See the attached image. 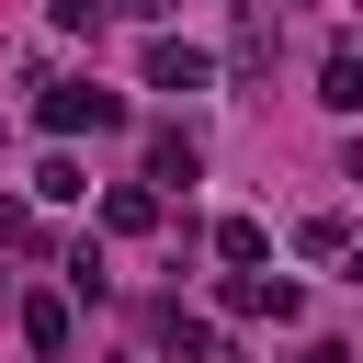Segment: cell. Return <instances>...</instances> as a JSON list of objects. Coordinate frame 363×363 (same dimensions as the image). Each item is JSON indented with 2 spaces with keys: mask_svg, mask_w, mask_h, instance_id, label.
I'll return each mask as SVG.
<instances>
[{
  "mask_svg": "<svg viewBox=\"0 0 363 363\" xmlns=\"http://www.w3.org/2000/svg\"><path fill=\"white\" fill-rule=\"evenodd\" d=\"M204 363H238V352H227V340H216V352H204Z\"/></svg>",
  "mask_w": 363,
  "mask_h": 363,
  "instance_id": "cell-13",
  "label": "cell"
},
{
  "mask_svg": "<svg viewBox=\"0 0 363 363\" xmlns=\"http://www.w3.org/2000/svg\"><path fill=\"white\" fill-rule=\"evenodd\" d=\"M34 193H45V204H79L91 182H79V159H45V170H34Z\"/></svg>",
  "mask_w": 363,
  "mask_h": 363,
  "instance_id": "cell-9",
  "label": "cell"
},
{
  "mask_svg": "<svg viewBox=\"0 0 363 363\" xmlns=\"http://www.w3.org/2000/svg\"><path fill=\"white\" fill-rule=\"evenodd\" d=\"M295 250H306V261H340V250H352V227H340V216H306V227H295Z\"/></svg>",
  "mask_w": 363,
  "mask_h": 363,
  "instance_id": "cell-8",
  "label": "cell"
},
{
  "mask_svg": "<svg viewBox=\"0 0 363 363\" xmlns=\"http://www.w3.org/2000/svg\"><path fill=\"white\" fill-rule=\"evenodd\" d=\"M113 11H136V23H147V11H170V0H113Z\"/></svg>",
  "mask_w": 363,
  "mask_h": 363,
  "instance_id": "cell-11",
  "label": "cell"
},
{
  "mask_svg": "<svg viewBox=\"0 0 363 363\" xmlns=\"http://www.w3.org/2000/svg\"><path fill=\"white\" fill-rule=\"evenodd\" d=\"M216 250H227V261H261V250H272V227H261V216H227V227H216Z\"/></svg>",
  "mask_w": 363,
  "mask_h": 363,
  "instance_id": "cell-7",
  "label": "cell"
},
{
  "mask_svg": "<svg viewBox=\"0 0 363 363\" xmlns=\"http://www.w3.org/2000/svg\"><path fill=\"white\" fill-rule=\"evenodd\" d=\"M295 363H352V352H340V340H306V352H295Z\"/></svg>",
  "mask_w": 363,
  "mask_h": 363,
  "instance_id": "cell-10",
  "label": "cell"
},
{
  "mask_svg": "<svg viewBox=\"0 0 363 363\" xmlns=\"http://www.w3.org/2000/svg\"><path fill=\"white\" fill-rule=\"evenodd\" d=\"M352 182H363V136H352Z\"/></svg>",
  "mask_w": 363,
  "mask_h": 363,
  "instance_id": "cell-12",
  "label": "cell"
},
{
  "mask_svg": "<svg viewBox=\"0 0 363 363\" xmlns=\"http://www.w3.org/2000/svg\"><path fill=\"white\" fill-rule=\"evenodd\" d=\"M102 227H113V238H147V227H159V193H147V182H113V193H102Z\"/></svg>",
  "mask_w": 363,
  "mask_h": 363,
  "instance_id": "cell-3",
  "label": "cell"
},
{
  "mask_svg": "<svg viewBox=\"0 0 363 363\" xmlns=\"http://www.w3.org/2000/svg\"><path fill=\"white\" fill-rule=\"evenodd\" d=\"M216 79V57L204 45H182V34H147V91H204Z\"/></svg>",
  "mask_w": 363,
  "mask_h": 363,
  "instance_id": "cell-2",
  "label": "cell"
},
{
  "mask_svg": "<svg viewBox=\"0 0 363 363\" xmlns=\"http://www.w3.org/2000/svg\"><path fill=\"white\" fill-rule=\"evenodd\" d=\"M34 113H45V136H79V125L102 136V125H125V102H113V91H91V79H45V102H34Z\"/></svg>",
  "mask_w": 363,
  "mask_h": 363,
  "instance_id": "cell-1",
  "label": "cell"
},
{
  "mask_svg": "<svg viewBox=\"0 0 363 363\" xmlns=\"http://www.w3.org/2000/svg\"><path fill=\"white\" fill-rule=\"evenodd\" d=\"M23 340H34V352H68V295H34V306H23Z\"/></svg>",
  "mask_w": 363,
  "mask_h": 363,
  "instance_id": "cell-6",
  "label": "cell"
},
{
  "mask_svg": "<svg viewBox=\"0 0 363 363\" xmlns=\"http://www.w3.org/2000/svg\"><path fill=\"white\" fill-rule=\"evenodd\" d=\"M193 170H204V147H193L182 125H159V136H147V182H193Z\"/></svg>",
  "mask_w": 363,
  "mask_h": 363,
  "instance_id": "cell-4",
  "label": "cell"
},
{
  "mask_svg": "<svg viewBox=\"0 0 363 363\" xmlns=\"http://www.w3.org/2000/svg\"><path fill=\"white\" fill-rule=\"evenodd\" d=\"M318 102H329V113H363V57H352V45L318 68Z\"/></svg>",
  "mask_w": 363,
  "mask_h": 363,
  "instance_id": "cell-5",
  "label": "cell"
}]
</instances>
